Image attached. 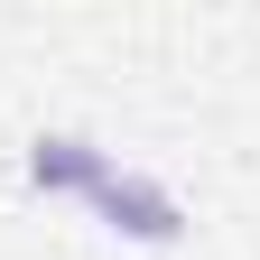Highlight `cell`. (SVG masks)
<instances>
[{
  "label": "cell",
  "mask_w": 260,
  "mask_h": 260,
  "mask_svg": "<svg viewBox=\"0 0 260 260\" xmlns=\"http://www.w3.org/2000/svg\"><path fill=\"white\" fill-rule=\"evenodd\" d=\"M93 214H103L121 242H140V251H177V242H186V205H177V186H158L149 168H112L103 186H93Z\"/></svg>",
  "instance_id": "cell-1"
},
{
  "label": "cell",
  "mask_w": 260,
  "mask_h": 260,
  "mask_svg": "<svg viewBox=\"0 0 260 260\" xmlns=\"http://www.w3.org/2000/svg\"><path fill=\"white\" fill-rule=\"evenodd\" d=\"M112 168H121V158L103 140H84V130H38V140H28V186H38V195H84V205H93V186H103Z\"/></svg>",
  "instance_id": "cell-2"
}]
</instances>
